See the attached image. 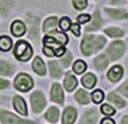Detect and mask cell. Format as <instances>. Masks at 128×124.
I'll use <instances>...</instances> for the list:
<instances>
[{
	"label": "cell",
	"mask_w": 128,
	"mask_h": 124,
	"mask_svg": "<svg viewBox=\"0 0 128 124\" xmlns=\"http://www.w3.org/2000/svg\"><path fill=\"white\" fill-rule=\"evenodd\" d=\"M106 45L105 36L101 35H85L81 42V52L85 56H91L95 52H99L102 48Z\"/></svg>",
	"instance_id": "cell-1"
},
{
	"label": "cell",
	"mask_w": 128,
	"mask_h": 124,
	"mask_svg": "<svg viewBox=\"0 0 128 124\" xmlns=\"http://www.w3.org/2000/svg\"><path fill=\"white\" fill-rule=\"evenodd\" d=\"M125 49H127V45H125L124 41H114L108 45L106 51H105V55L108 56L110 61L115 62V61H118V59H121L124 56Z\"/></svg>",
	"instance_id": "cell-2"
},
{
	"label": "cell",
	"mask_w": 128,
	"mask_h": 124,
	"mask_svg": "<svg viewBox=\"0 0 128 124\" xmlns=\"http://www.w3.org/2000/svg\"><path fill=\"white\" fill-rule=\"evenodd\" d=\"M32 53H33V49H32L29 42L26 41H18L13 48V56H16L20 62L29 61L32 58Z\"/></svg>",
	"instance_id": "cell-3"
},
{
	"label": "cell",
	"mask_w": 128,
	"mask_h": 124,
	"mask_svg": "<svg viewBox=\"0 0 128 124\" xmlns=\"http://www.w3.org/2000/svg\"><path fill=\"white\" fill-rule=\"evenodd\" d=\"M24 20H26V23H28V38L29 39H38L39 38V25H40V19L38 18V16H35V15H32V13H26V18H24Z\"/></svg>",
	"instance_id": "cell-4"
},
{
	"label": "cell",
	"mask_w": 128,
	"mask_h": 124,
	"mask_svg": "<svg viewBox=\"0 0 128 124\" xmlns=\"http://www.w3.org/2000/svg\"><path fill=\"white\" fill-rule=\"evenodd\" d=\"M0 123L2 124H36V121L32 120H24L6 110H0Z\"/></svg>",
	"instance_id": "cell-5"
},
{
	"label": "cell",
	"mask_w": 128,
	"mask_h": 124,
	"mask_svg": "<svg viewBox=\"0 0 128 124\" xmlns=\"http://www.w3.org/2000/svg\"><path fill=\"white\" fill-rule=\"evenodd\" d=\"M30 105H32V111L35 114L42 112V110L46 105V98H45L42 91L38 89L35 92H32V95H30Z\"/></svg>",
	"instance_id": "cell-6"
},
{
	"label": "cell",
	"mask_w": 128,
	"mask_h": 124,
	"mask_svg": "<svg viewBox=\"0 0 128 124\" xmlns=\"http://www.w3.org/2000/svg\"><path fill=\"white\" fill-rule=\"evenodd\" d=\"M104 26V19H102V15L99 12V9H95L92 13V18L89 19V22L85 26V32L86 33H91V32H96L101 28Z\"/></svg>",
	"instance_id": "cell-7"
},
{
	"label": "cell",
	"mask_w": 128,
	"mask_h": 124,
	"mask_svg": "<svg viewBox=\"0 0 128 124\" xmlns=\"http://www.w3.org/2000/svg\"><path fill=\"white\" fill-rule=\"evenodd\" d=\"M32 87H33V79H32L28 74L20 72L18 77L14 78V88L18 89V91L26 92V91H29Z\"/></svg>",
	"instance_id": "cell-8"
},
{
	"label": "cell",
	"mask_w": 128,
	"mask_h": 124,
	"mask_svg": "<svg viewBox=\"0 0 128 124\" xmlns=\"http://www.w3.org/2000/svg\"><path fill=\"white\" fill-rule=\"evenodd\" d=\"M105 13L112 20H127L128 19V12L125 9H121V7H110V9H105Z\"/></svg>",
	"instance_id": "cell-9"
},
{
	"label": "cell",
	"mask_w": 128,
	"mask_h": 124,
	"mask_svg": "<svg viewBox=\"0 0 128 124\" xmlns=\"http://www.w3.org/2000/svg\"><path fill=\"white\" fill-rule=\"evenodd\" d=\"M26 30H28L26 23H24L23 20H20V19H16V20L12 22V25H10V32H12L13 36L20 38V36H23L24 33H26Z\"/></svg>",
	"instance_id": "cell-10"
},
{
	"label": "cell",
	"mask_w": 128,
	"mask_h": 124,
	"mask_svg": "<svg viewBox=\"0 0 128 124\" xmlns=\"http://www.w3.org/2000/svg\"><path fill=\"white\" fill-rule=\"evenodd\" d=\"M50 100L56 104H64V91L60 88V85L58 82L52 84V88H50Z\"/></svg>",
	"instance_id": "cell-11"
},
{
	"label": "cell",
	"mask_w": 128,
	"mask_h": 124,
	"mask_svg": "<svg viewBox=\"0 0 128 124\" xmlns=\"http://www.w3.org/2000/svg\"><path fill=\"white\" fill-rule=\"evenodd\" d=\"M76 115H78V111H76L75 107H66L64 111V115H62V124H74L76 120Z\"/></svg>",
	"instance_id": "cell-12"
},
{
	"label": "cell",
	"mask_w": 128,
	"mask_h": 124,
	"mask_svg": "<svg viewBox=\"0 0 128 124\" xmlns=\"http://www.w3.org/2000/svg\"><path fill=\"white\" fill-rule=\"evenodd\" d=\"M94 68L96 69V71L102 72L105 71L106 68H108V65H110V59H108V56L105 55V53H101V55H98L96 58L94 59Z\"/></svg>",
	"instance_id": "cell-13"
},
{
	"label": "cell",
	"mask_w": 128,
	"mask_h": 124,
	"mask_svg": "<svg viewBox=\"0 0 128 124\" xmlns=\"http://www.w3.org/2000/svg\"><path fill=\"white\" fill-rule=\"evenodd\" d=\"M96 121H98V111L94 108H89L84 112L79 124H96Z\"/></svg>",
	"instance_id": "cell-14"
},
{
	"label": "cell",
	"mask_w": 128,
	"mask_h": 124,
	"mask_svg": "<svg viewBox=\"0 0 128 124\" xmlns=\"http://www.w3.org/2000/svg\"><path fill=\"white\" fill-rule=\"evenodd\" d=\"M13 107L14 110L20 114V115H28V107H26V101L20 97V95H14L13 97Z\"/></svg>",
	"instance_id": "cell-15"
},
{
	"label": "cell",
	"mask_w": 128,
	"mask_h": 124,
	"mask_svg": "<svg viewBox=\"0 0 128 124\" xmlns=\"http://www.w3.org/2000/svg\"><path fill=\"white\" fill-rule=\"evenodd\" d=\"M124 75V69H122V66L120 65H114L110 68V71H108V79H110L111 82H118L120 79L122 78Z\"/></svg>",
	"instance_id": "cell-16"
},
{
	"label": "cell",
	"mask_w": 128,
	"mask_h": 124,
	"mask_svg": "<svg viewBox=\"0 0 128 124\" xmlns=\"http://www.w3.org/2000/svg\"><path fill=\"white\" fill-rule=\"evenodd\" d=\"M106 101H108V104H111L114 108H118V110L125 107V101L122 100L116 92H110L108 97H106Z\"/></svg>",
	"instance_id": "cell-17"
},
{
	"label": "cell",
	"mask_w": 128,
	"mask_h": 124,
	"mask_svg": "<svg viewBox=\"0 0 128 124\" xmlns=\"http://www.w3.org/2000/svg\"><path fill=\"white\" fill-rule=\"evenodd\" d=\"M14 65H12L9 61L0 59V75L2 77H12L14 74Z\"/></svg>",
	"instance_id": "cell-18"
},
{
	"label": "cell",
	"mask_w": 128,
	"mask_h": 124,
	"mask_svg": "<svg viewBox=\"0 0 128 124\" xmlns=\"http://www.w3.org/2000/svg\"><path fill=\"white\" fill-rule=\"evenodd\" d=\"M32 69H33L39 77H45V75H46V65H45V62L42 61V58H39V56H36V58L33 59Z\"/></svg>",
	"instance_id": "cell-19"
},
{
	"label": "cell",
	"mask_w": 128,
	"mask_h": 124,
	"mask_svg": "<svg viewBox=\"0 0 128 124\" xmlns=\"http://www.w3.org/2000/svg\"><path fill=\"white\" fill-rule=\"evenodd\" d=\"M14 5H16L14 0H0V16H3V18L9 16V13L13 10Z\"/></svg>",
	"instance_id": "cell-20"
},
{
	"label": "cell",
	"mask_w": 128,
	"mask_h": 124,
	"mask_svg": "<svg viewBox=\"0 0 128 124\" xmlns=\"http://www.w3.org/2000/svg\"><path fill=\"white\" fill-rule=\"evenodd\" d=\"M58 22H59V19L56 16H48L45 19V22H43V32L49 33L50 30H55L58 28Z\"/></svg>",
	"instance_id": "cell-21"
},
{
	"label": "cell",
	"mask_w": 128,
	"mask_h": 124,
	"mask_svg": "<svg viewBox=\"0 0 128 124\" xmlns=\"http://www.w3.org/2000/svg\"><path fill=\"white\" fill-rule=\"evenodd\" d=\"M49 74H50V77L52 78H60L62 77V66H60V64L59 62H56V61H49Z\"/></svg>",
	"instance_id": "cell-22"
},
{
	"label": "cell",
	"mask_w": 128,
	"mask_h": 124,
	"mask_svg": "<svg viewBox=\"0 0 128 124\" xmlns=\"http://www.w3.org/2000/svg\"><path fill=\"white\" fill-rule=\"evenodd\" d=\"M76 85H78L76 78L74 77L72 74H68V75L65 77V81H64V88L66 89L68 92H72V91L76 88Z\"/></svg>",
	"instance_id": "cell-23"
},
{
	"label": "cell",
	"mask_w": 128,
	"mask_h": 124,
	"mask_svg": "<svg viewBox=\"0 0 128 124\" xmlns=\"http://www.w3.org/2000/svg\"><path fill=\"white\" fill-rule=\"evenodd\" d=\"M75 100L82 104V105H88L89 104V101H91V95L88 94L85 89H78L75 94Z\"/></svg>",
	"instance_id": "cell-24"
},
{
	"label": "cell",
	"mask_w": 128,
	"mask_h": 124,
	"mask_svg": "<svg viewBox=\"0 0 128 124\" xmlns=\"http://www.w3.org/2000/svg\"><path fill=\"white\" fill-rule=\"evenodd\" d=\"M46 35H49V36H52L55 41L58 42L59 45H66L68 43V36L65 35L64 32H59V30H50L49 33H46Z\"/></svg>",
	"instance_id": "cell-25"
},
{
	"label": "cell",
	"mask_w": 128,
	"mask_h": 124,
	"mask_svg": "<svg viewBox=\"0 0 128 124\" xmlns=\"http://www.w3.org/2000/svg\"><path fill=\"white\" fill-rule=\"evenodd\" d=\"M81 82L85 88H94L95 84H96V77H95L94 74H91V72H88V74H85V75L82 77Z\"/></svg>",
	"instance_id": "cell-26"
},
{
	"label": "cell",
	"mask_w": 128,
	"mask_h": 124,
	"mask_svg": "<svg viewBox=\"0 0 128 124\" xmlns=\"http://www.w3.org/2000/svg\"><path fill=\"white\" fill-rule=\"evenodd\" d=\"M45 118H46L49 123H58L59 120V110L56 107H49L48 108L46 114H45Z\"/></svg>",
	"instance_id": "cell-27"
},
{
	"label": "cell",
	"mask_w": 128,
	"mask_h": 124,
	"mask_svg": "<svg viewBox=\"0 0 128 124\" xmlns=\"http://www.w3.org/2000/svg\"><path fill=\"white\" fill-rule=\"evenodd\" d=\"M104 33L110 38H122L124 36V30L121 28H115V26H110V28H105Z\"/></svg>",
	"instance_id": "cell-28"
},
{
	"label": "cell",
	"mask_w": 128,
	"mask_h": 124,
	"mask_svg": "<svg viewBox=\"0 0 128 124\" xmlns=\"http://www.w3.org/2000/svg\"><path fill=\"white\" fill-rule=\"evenodd\" d=\"M13 46V42L12 39L9 38V36H0V51H3V52H7V51H10Z\"/></svg>",
	"instance_id": "cell-29"
},
{
	"label": "cell",
	"mask_w": 128,
	"mask_h": 124,
	"mask_svg": "<svg viewBox=\"0 0 128 124\" xmlns=\"http://www.w3.org/2000/svg\"><path fill=\"white\" fill-rule=\"evenodd\" d=\"M72 56H74V53L69 52V51H66L64 53V56H60V65L64 66V68H68V66L72 65Z\"/></svg>",
	"instance_id": "cell-30"
},
{
	"label": "cell",
	"mask_w": 128,
	"mask_h": 124,
	"mask_svg": "<svg viewBox=\"0 0 128 124\" xmlns=\"http://www.w3.org/2000/svg\"><path fill=\"white\" fill-rule=\"evenodd\" d=\"M70 25H72V20H70L68 16H64V18H60V20L58 22V26L60 28V29L64 30H69V28H70Z\"/></svg>",
	"instance_id": "cell-31"
},
{
	"label": "cell",
	"mask_w": 128,
	"mask_h": 124,
	"mask_svg": "<svg viewBox=\"0 0 128 124\" xmlns=\"http://www.w3.org/2000/svg\"><path fill=\"white\" fill-rule=\"evenodd\" d=\"M86 71V64L84 61H75L74 64V72L75 74H84Z\"/></svg>",
	"instance_id": "cell-32"
},
{
	"label": "cell",
	"mask_w": 128,
	"mask_h": 124,
	"mask_svg": "<svg viewBox=\"0 0 128 124\" xmlns=\"http://www.w3.org/2000/svg\"><path fill=\"white\" fill-rule=\"evenodd\" d=\"M72 6L75 10H84L88 7V2L86 0H72Z\"/></svg>",
	"instance_id": "cell-33"
},
{
	"label": "cell",
	"mask_w": 128,
	"mask_h": 124,
	"mask_svg": "<svg viewBox=\"0 0 128 124\" xmlns=\"http://www.w3.org/2000/svg\"><path fill=\"white\" fill-rule=\"evenodd\" d=\"M91 100H92L95 104H99L101 101L104 100V92H102L101 89H95L92 92V95H91Z\"/></svg>",
	"instance_id": "cell-34"
},
{
	"label": "cell",
	"mask_w": 128,
	"mask_h": 124,
	"mask_svg": "<svg viewBox=\"0 0 128 124\" xmlns=\"http://www.w3.org/2000/svg\"><path fill=\"white\" fill-rule=\"evenodd\" d=\"M101 112L105 114L106 117H110V115H112V114L115 112V108L111 105V104H104V105L101 107Z\"/></svg>",
	"instance_id": "cell-35"
},
{
	"label": "cell",
	"mask_w": 128,
	"mask_h": 124,
	"mask_svg": "<svg viewBox=\"0 0 128 124\" xmlns=\"http://www.w3.org/2000/svg\"><path fill=\"white\" fill-rule=\"evenodd\" d=\"M118 92L128 98V79H127V81H125L124 84H121V85L118 87Z\"/></svg>",
	"instance_id": "cell-36"
},
{
	"label": "cell",
	"mask_w": 128,
	"mask_h": 124,
	"mask_svg": "<svg viewBox=\"0 0 128 124\" xmlns=\"http://www.w3.org/2000/svg\"><path fill=\"white\" fill-rule=\"evenodd\" d=\"M89 19H91V16L86 15V13H84V15H79V16L76 18V20H78V23H79V25H82V23H88V22H89Z\"/></svg>",
	"instance_id": "cell-37"
},
{
	"label": "cell",
	"mask_w": 128,
	"mask_h": 124,
	"mask_svg": "<svg viewBox=\"0 0 128 124\" xmlns=\"http://www.w3.org/2000/svg\"><path fill=\"white\" fill-rule=\"evenodd\" d=\"M69 29L74 32V35H75V36H79V35H81V28H79V23H72Z\"/></svg>",
	"instance_id": "cell-38"
},
{
	"label": "cell",
	"mask_w": 128,
	"mask_h": 124,
	"mask_svg": "<svg viewBox=\"0 0 128 124\" xmlns=\"http://www.w3.org/2000/svg\"><path fill=\"white\" fill-rule=\"evenodd\" d=\"M9 85H10L9 79H6V78H0V91H2V89H7Z\"/></svg>",
	"instance_id": "cell-39"
},
{
	"label": "cell",
	"mask_w": 128,
	"mask_h": 124,
	"mask_svg": "<svg viewBox=\"0 0 128 124\" xmlns=\"http://www.w3.org/2000/svg\"><path fill=\"white\" fill-rule=\"evenodd\" d=\"M43 52L46 56H55V53H53V48H49V46H43Z\"/></svg>",
	"instance_id": "cell-40"
},
{
	"label": "cell",
	"mask_w": 128,
	"mask_h": 124,
	"mask_svg": "<svg viewBox=\"0 0 128 124\" xmlns=\"http://www.w3.org/2000/svg\"><path fill=\"white\" fill-rule=\"evenodd\" d=\"M125 3H127V0H111V5H114V6H122Z\"/></svg>",
	"instance_id": "cell-41"
},
{
	"label": "cell",
	"mask_w": 128,
	"mask_h": 124,
	"mask_svg": "<svg viewBox=\"0 0 128 124\" xmlns=\"http://www.w3.org/2000/svg\"><path fill=\"white\" fill-rule=\"evenodd\" d=\"M101 124H115V121L111 120V118H108V117H105V118L101 120Z\"/></svg>",
	"instance_id": "cell-42"
},
{
	"label": "cell",
	"mask_w": 128,
	"mask_h": 124,
	"mask_svg": "<svg viewBox=\"0 0 128 124\" xmlns=\"http://www.w3.org/2000/svg\"><path fill=\"white\" fill-rule=\"evenodd\" d=\"M120 124H128V115H124V117L121 118V123Z\"/></svg>",
	"instance_id": "cell-43"
}]
</instances>
